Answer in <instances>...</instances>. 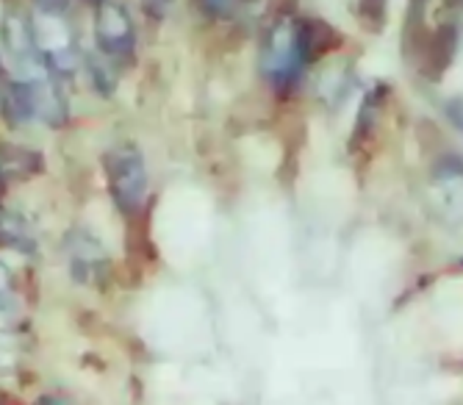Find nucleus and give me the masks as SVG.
<instances>
[{
  "instance_id": "nucleus-1",
  "label": "nucleus",
  "mask_w": 463,
  "mask_h": 405,
  "mask_svg": "<svg viewBox=\"0 0 463 405\" xmlns=\"http://www.w3.org/2000/svg\"><path fill=\"white\" fill-rule=\"evenodd\" d=\"M106 175L119 214L125 220L142 214L147 202V167L137 142L125 139L106 153Z\"/></svg>"
},
{
  "instance_id": "nucleus-2",
  "label": "nucleus",
  "mask_w": 463,
  "mask_h": 405,
  "mask_svg": "<svg viewBox=\"0 0 463 405\" xmlns=\"http://www.w3.org/2000/svg\"><path fill=\"white\" fill-rule=\"evenodd\" d=\"M95 39L100 56L109 61H134L137 56V28L125 6L114 0H100L95 4Z\"/></svg>"
},
{
  "instance_id": "nucleus-3",
  "label": "nucleus",
  "mask_w": 463,
  "mask_h": 405,
  "mask_svg": "<svg viewBox=\"0 0 463 405\" xmlns=\"http://www.w3.org/2000/svg\"><path fill=\"white\" fill-rule=\"evenodd\" d=\"M288 28H291L294 53H298L303 67H314L325 61L330 53L342 51L345 45V33L322 17H294L288 20Z\"/></svg>"
},
{
  "instance_id": "nucleus-4",
  "label": "nucleus",
  "mask_w": 463,
  "mask_h": 405,
  "mask_svg": "<svg viewBox=\"0 0 463 405\" xmlns=\"http://www.w3.org/2000/svg\"><path fill=\"white\" fill-rule=\"evenodd\" d=\"M460 39H463V20H444L439 23L430 33H428V42H425V51L416 61V70L422 78H428L430 84H441L444 75L449 72L455 56H458V48H460Z\"/></svg>"
},
{
  "instance_id": "nucleus-5",
  "label": "nucleus",
  "mask_w": 463,
  "mask_h": 405,
  "mask_svg": "<svg viewBox=\"0 0 463 405\" xmlns=\"http://www.w3.org/2000/svg\"><path fill=\"white\" fill-rule=\"evenodd\" d=\"M392 98V84L386 80H377V84L364 95L358 117H355V128L350 134V153H358L366 147V142L374 137L377 131V119H381V111L386 106V100Z\"/></svg>"
},
{
  "instance_id": "nucleus-6",
  "label": "nucleus",
  "mask_w": 463,
  "mask_h": 405,
  "mask_svg": "<svg viewBox=\"0 0 463 405\" xmlns=\"http://www.w3.org/2000/svg\"><path fill=\"white\" fill-rule=\"evenodd\" d=\"M355 17L369 33H383L389 23V0H358Z\"/></svg>"
},
{
  "instance_id": "nucleus-7",
  "label": "nucleus",
  "mask_w": 463,
  "mask_h": 405,
  "mask_svg": "<svg viewBox=\"0 0 463 405\" xmlns=\"http://www.w3.org/2000/svg\"><path fill=\"white\" fill-rule=\"evenodd\" d=\"M416 134H419V139H422V145L428 147V153H439V150L447 147V142H444V137H441V131H439V126L433 123V119H419Z\"/></svg>"
},
{
  "instance_id": "nucleus-8",
  "label": "nucleus",
  "mask_w": 463,
  "mask_h": 405,
  "mask_svg": "<svg viewBox=\"0 0 463 405\" xmlns=\"http://www.w3.org/2000/svg\"><path fill=\"white\" fill-rule=\"evenodd\" d=\"M447 117H449V123L463 131V98H452L447 100Z\"/></svg>"
},
{
  "instance_id": "nucleus-9",
  "label": "nucleus",
  "mask_w": 463,
  "mask_h": 405,
  "mask_svg": "<svg viewBox=\"0 0 463 405\" xmlns=\"http://www.w3.org/2000/svg\"><path fill=\"white\" fill-rule=\"evenodd\" d=\"M444 6H447L449 12H460V14H463V0H444Z\"/></svg>"
},
{
  "instance_id": "nucleus-10",
  "label": "nucleus",
  "mask_w": 463,
  "mask_h": 405,
  "mask_svg": "<svg viewBox=\"0 0 463 405\" xmlns=\"http://www.w3.org/2000/svg\"><path fill=\"white\" fill-rule=\"evenodd\" d=\"M4 292H6V269L0 267V295H4Z\"/></svg>"
},
{
  "instance_id": "nucleus-11",
  "label": "nucleus",
  "mask_w": 463,
  "mask_h": 405,
  "mask_svg": "<svg viewBox=\"0 0 463 405\" xmlns=\"http://www.w3.org/2000/svg\"><path fill=\"white\" fill-rule=\"evenodd\" d=\"M408 4H419V6H428V0H408Z\"/></svg>"
},
{
  "instance_id": "nucleus-12",
  "label": "nucleus",
  "mask_w": 463,
  "mask_h": 405,
  "mask_svg": "<svg viewBox=\"0 0 463 405\" xmlns=\"http://www.w3.org/2000/svg\"><path fill=\"white\" fill-rule=\"evenodd\" d=\"M42 405H61L59 400H45V402H42Z\"/></svg>"
},
{
  "instance_id": "nucleus-13",
  "label": "nucleus",
  "mask_w": 463,
  "mask_h": 405,
  "mask_svg": "<svg viewBox=\"0 0 463 405\" xmlns=\"http://www.w3.org/2000/svg\"><path fill=\"white\" fill-rule=\"evenodd\" d=\"M460 267H463V259H460Z\"/></svg>"
}]
</instances>
